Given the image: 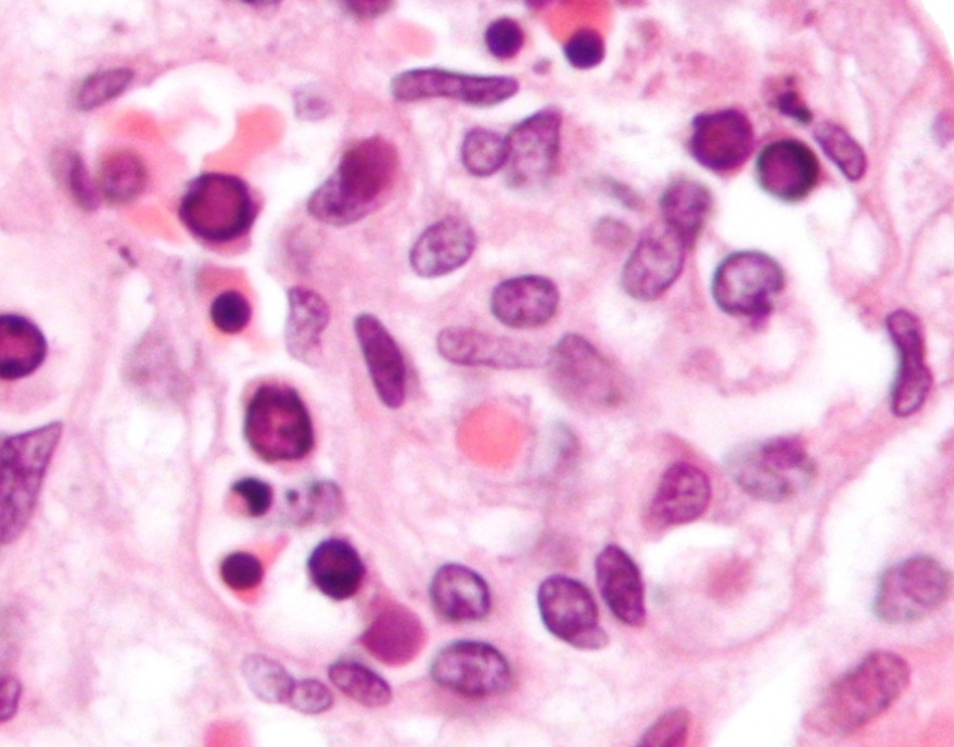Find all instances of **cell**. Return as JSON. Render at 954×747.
<instances>
[{
    "instance_id": "cell-1",
    "label": "cell",
    "mask_w": 954,
    "mask_h": 747,
    "mask_svg": "<svg viewBox=\"0 0 954 747\" xmlns=\"http://www.w3.org/2000/svg\"><path fill=\"white\" fill-rule=\"evenodd\" d=\"M910 680V667L901 656L874 650L828 685L804 723L824 736L849 735L887 711Z\"/></svg>"
},
{
    "instance_id": "cell-2",
    "label": "cell",
    "mask_w": 954,
    "mask_h": 747,
    "mask_svg": "<svg viewBox=\"0 0 954 747\" xmlns=\"http://www.w3.org/2000/svg\"><path fill=\"white\" fill-rule=\"evenodd\" d=\"M398 168L397 150L386 139L374 136L355 141L334 172L311 192L307 211L331 226L357 223L389 199Z\"/></svg>"
},
{
    "instance_id": "cell-3",
    "label": "cell",
    "mask_w": 954,
    "mask_h": 747,
    "mask_svg": "<svg viewBox=\"0 0 954 747\" xmlns=\"http://www.w3.org/2000/svg\"><path fill=\"white\" fill-rule=\"evenodd\" d=\"M724 465L746 494L771 503L796 496L816 476L814 460L801 442L790 436L739 444L726 454Z\"/></svg>"
},
{
    "instance_id": "cell-4",
    "label": "cell",
    "mask_w": 954,
    "mask_h": 747,
    "mask_svg": "<svg viewBox=\"0 0 954 747\" xmlns=\"http://www.w3.org/2000/svg\"><path fill=\"white\" fill-rule=\"evenodd\" d=\"M61 434L62 423L55 421L2 440V544H9L18 537L30 519Z\"/></svg>"
},
{
    "instance_id": "cell-5",
    "label": "cell",
    "mask_w": 954,
    "mask_h": 747,
    "mask_svg": "<svg viewBox=\"0 0 954 747\" xmlns=\"http://www.w3.org/2000/svg\"><path fill=\"white\" fill-rule=\"evenodd\" d=\"M243 434L251 450L264 461H293L314 446L309 412L298 392L285 384L265 383L246 406Z\"/></svg>"
},
{
    "instance_id": "cell-6",
    "label": "cell",
    "mask_w": 954,
    "mask_h": 747,
    "mask_svg": "<svg viewBox=\"0 0 954 747\" xmlns=\"http://www.w3.org/2000/svg\"><path fill=\"white\" fill-rule=\"evenodd\" d=\"M178 213L193 236L220 244L244 236L255 220L257 208L242 179L229 174L205 173L189 183Z\"/></svg>"
},
{
    "instance_id": "cell-7",
    "label": "cell",
    "mask_w": 954,
    "mask_h": 747,
    "mask_svg": "<svg viewBox=\"0 0 954 747\" xmlns=\"http://www.w3.org/2000/svg\"><path fill=\"white\" fill-rule=\"evenodd\" d=\"M549 382L572 408L598 412L622 398V383L611 363L584 337L564 334L547 357Z\"/></svg>"
},
{
    "instance_id": "cell-8",
    "label": "cell",
    "mask_w": 954,
    "mask_h": 747,
    "mask_svg": "<svg viewBox=\"0 0 954 747\" xmlns=\"http://www.w3.org/2000/svg\"><path fill=\"white\" fill-rule=\"evenodd\" d=\"M951 588V574L938 560L926 555L912 556L883 571L872 609L883 623H914L942 606Z\"/></svg>"
},
{
    "instance_id": "cell-9",
    "label": "cell",
    "mask_w": 954,
    "mask_h": 747,
    "mask_svg": "<svg viewBox=\"0 0 954 747\" xmlns=\"http://www.w3.org/2000/svg\"><path fill=\"white\" fill-rule=\"evenodd\" d=\"M785 286L781 266L772 256L753 250L726 256L712 279L717 306L733 316L759 317L767 314Z\"/></svg>"
},
{
    "instance_id": "cell-10",
    "label": "cell",
    "mask_w": 954,
    "mask_h": 747,
    "mask_svg": "<svg viewBox=\"0 0 954 747\" xmlns=\"http://www.w3.org/2000/svg\"><path fill=\"white\" fill-rule=\"evenodd\" d=\"M562 115L554 106L523 118L506 136L507 183L519 192L532 193L554 178L560 157Z\"/></svg>"
},
{
    "instance_id": "cell-11",
    "label": "cell",
    "mask_w": 954,
    "mask_h": 747,
    "mask_svg": "<svg viewBox=\"0 0 954 747\" xmlns=\"http://www.w3.org/2000/svg\"><path fill=\"white\" fill-rule=\"evenodd\" d=\"M537 605L547 630L562 642L584 650L608 644L595 598L582 582L560 574L546 578L537 591Z\"/></svg>"
},
{
    "instance_id": "cell-12",
    "label": "cell",
    "mask_w": 954,
    "mask_h": 747,
    "mask_svg": "<svg viewBox=\"0 0 954 747\" xmlns=\"http://www.w3.org/2000/svg\"><path fill=\"white\" fill-rule=\"evenodd\" d=\"M519 90V83L506 75H472L444 68L423 67L405 71L391 83V92L402 102L447 98L486 107L499 104Z\"/></svg>"
},
{
    "instance_id": "cell-13",
    "label": "cell",
    "mask_w": 954,
    "mask_h": 747,
    "mask_svg": "<svg viewBox=\"0 0 954 747\" xmlns=\"http://www.w3.org/2000/svg\"><path fill=\"white\" fill-rule=\"evenodd\" d=\"M431 674L442 686L470 697L506 692L512 680L510 666L497 648L471 640L443 647L432 660Z\"/></svg>"
},
{
    "instance_id": "cell-14",
    "label": "cell",
    "mask_w": 954,
    "mask_h": 747,
    "mask_svg": "<svg viewBox=\"0 0 954 747\" xmlns=\"http://www.w3.org/2000/svg\"><path fill=\"white\" fill-rule=\"evenodd\" d=\"M686 248L664 224L649 228L624 264L621 280L625 292L639 301L662 295L680 275Z\"/></svg>"
},
{
    "instance_id": "cell-15",
    "label": "cell",
    "mask_w": 954,
    "mask_h": 747,
    "mask_svg": "<svg viewBox=\"0 0 954 747\" xmlns=\"http://www.w3.org/2000/svg\"><path fill=\"white\" fill-rule=\"evenodd\" d=\"M886 324L899 353V367L890 394L891 410L898 417H908L921 407L932 384L925 363L923 327L919 319L906 309L892 312Z\"/></svg>"
},
{
    "instance_id": "cell-16",
    "label": "cell",
    "mask_w": 954,
    "mask_h": 747,
    "mask_svg": "<svg viewBox=\"0 0 954 747\" xmlns=\"http://www.w3.org/2000/svg\"><path fill=\"white\" fill-rule=\"evenodd\" d=\"M754 134L749 118L738 110L724 109L697 115L688 142L691 156L713 172H729L752 152Z\"/></svg>"
},
{
    "instance_id": "cell-17",
    "label": "cell",
    "mask_w": 954,
    "mask_h": 747,
    "mask_svg": "<svg viewBox=\"0 0 954 747\" xmlns=\"http://www.w3.org/2000/svg\"><path fill=\"white\" fill-rule=\"evenodd\" d=\"M756 179L769 195L786 202L807 197L819 178V162L809 145L780 139L765 145L755 163Z\"/></svg>"
},
{
    "instance_id": "cell-18",
    "label": "cell",
    "mask_w": 954,
    "mask_h": 747,
    "mask_svg": "<svg viewBox=\"0 0 954 747\" xmlns=\"http://www.w3.org/2000/svg\"><path fill=\"white\" fill-rule=\"evenodd\" d=\"M353 329L380 401L392 409L400 407L406 396V365L396 341L370 313L358 314Z\"/></svg>"
},
{
    "instance_id": "cell-19",
    "label": "cell",
    "mask_w": 954,
    "mask_h": 747,
    "mask_svg": "<svg viewBox=\"0 0 954 747\" xmlns=\"http://www.w3.org/2000/svg\"><path fill=\"white\" fill-rule=\"evenodd\" d=\"M436 349L443 358L461 366L517 369L534 363L529 345L470 327L442 329L436 337Z\"/></svg>"
},
{
    "instance_id": "cell-20",
    "label": "cell",
    "mask_w": 954,
    "mask_h": 747,
    "mask_svg": "<svg viewBox=\"0 0 954 747\" xmlns=\"http://www.w3.org/2000/svg\"><path fill=\"white\" fill-rule=\"evenodd\" d=\"M559 304L552 280L539 275H522L500 281L492 291L489 306L494 317L514 329L535 328L548 322Z\"/></svg>"
},
{
    "instance_id": "cell-21",
    "label": "cell",
    "mask_w": 954,
    "mask_h": 747,
    "mask_svg": "<svg viewBox=\"0 0 954 747\" xmlns=\"http://www.w3.org/2000/svg\"><path fill=\"white\" fill-rule=\"evenodd\" d=\"M475 233L463 219L448 216L430 225L415 241L409 264L423 278L445 276L463 266L474 252Z\"/></svg>"
},
{
    "instance_id": "cell-22",
    "label": "cell",
    "mask_w": 954,
    "mask_h": 747,
    "mask_svg": "<svg viewBox=\"0 0 954 747\" xmlns=\"http://www.w3.org/2000/svg\"><path fill=\"white\" fill-rule=\"evenodd\" d=\"M710 498L711 485L705 473L689 463L677 461L663 473L649 515L663 528L689 523L705 511Z\"/></svg>"
},
{
    "instance_id": "cell-23",
    "label": "cell",
    "mask_w": 954,
    "mask_h": 747,
    "mask_svg": "<svg viewBox=\"0 0 954 747\" xmlns=\"http://www.w3.org/2000/svg\"><path fill=\"white\" fill-rule=\"evenodd\" d=\"M595 574L598 588L611 612L624 624L644 625V585L632 557L620 546L607 545L595 559Z\"/></svg>"
},
{
    "instance_id": "cell-24",
    "label": "cell",
    "mask_w": 954,
    "mask_h": 747,
    "mask_svg": "<svg viewBox=\"0 0 954 747\" xmlns=\"http://www.w3.org/2000/svg\"><path fill=\"white\" fill-rule=\"evenodd\" d=\"M430 597L436 612L456 623L480 621L491 608V594L485 580L460 564H445L435 571L430 584Z\"/></svg>"
},
{
    "instance_id": "cell-25",
    "label": "cell",
    "mask_w": 954,
    "mask_h": 747,
    "mask_svg": "<svg viewBox=\"0 0 954 747\" xmlns=\"http://www.w3.org/2000/svg\"><path fill=\"white\" fill-rule=\"evenodd\" d=\"M425 636L423 624L412 611L392 605L372 620L361 635V643L379 661L403 666L421 651Z\"/></svg>"
},
{
    "instance_id": "cell-26",
    "label": "cell",
    "mask_w": 954,
    "mask_h": 747,
    "mask_svg": "<svg viewBox=\"0 0 954 747\" xmlns=\"http://www.w3.org/2000/svg\"><path fill=\"white\" fill-rule=\"evenodd\" d=\"M284 344L288 353L307 366L318 364L321 338L330 320L327 302L316 291L304 287L288 290Z\"/></svg>"
},
{
    "instance_id": "cell-27",
    "label": "cell",
    "mask_w": 954,
    "mask_h": 747,
    "mask_svg": "<svg viewBox=\"0 0 954 747\" xmlns=\"http://www.w3.org/2000/svg\"><path fill=\"white\" fill-rule=\"evenodd\" d=\"M307 570L314 585L334 600L352 597L365 575V565L357 550L336 537L315 546L307 559Z\"/></svg>"
},
{
    "instance_id": "cell-28",
    "label": "cell",
    "mask_w": 954,
    "mask_h": 747,
    "mask_svg": "<svg viewBox=\"0 0 954 747\" xmlns=\"http://www.w3.org/2000/svg\"><path fill=\"white\" fill-rule=\"evenodd\" d=\"M48 351L41 330L17 314L0 317V377L16 380L29 376L43 363Z\"/></svg>"
},
{
    "instance_id": "cell-29",
    "label": "cell",
    "mask_w": 954,
    "mask_h": 747,
    "mask_svg": "<svg viewBox=\"0 0 954 747\" xmlns=\"http://www.w3.org/2000/svg\"><path fill=\"white\" fill-rule=\"evenodd\" d=\"M659 207L663 224L691 248L709 218L712 195L701 182L678 179L664 189Z\"/></svg>"
},
{
    "instance_id": "cell-30",
    "label": "cell",
    "mask_w": 954,
    "mask_h": 747,
    "mask_svg": "<svg viewBox=\"0 0 954 747\" xmlns=\"http://www.w3.org/2000/svg\"><path fill=\"white\" fill-rule=\"evenodd\" d=\"M332 684L362 706L377 708L392 699L389 683L377 672L354 660H339L329 667Z\"/></svg>"
},
{
    "instance_id": "cell-31",
    "label": "cell",
    "mask_w": 954,
    "mask_h": 747,
    "mask_svg": "<svg viewBox=\"0 0 954 747\" xmlns=\"http://www.w3.org/2000/svg\"><path fill=\"white\" fill-rule=\"evenodd\" d=\"M145 182V167L132 152H114L100 164L99 189L110 201L125 203L136 199L144 189Z\"/></svg>"
},
{
    "instance_id": "cell-32",
    "label": "cell",
    "mask_w": 954,
    "mask_h": 747,
    "mask_svg": "<svg viewBox=\"0 0 954 747\" xmlns=\"http://www.w3.org/2000/svg\"><path fill=\"white\" fill-rule=\"evenodd\" d=\"M506 137L493 130L475 127L463 137L460 157L463 167L473 176L487 177L507 162Z\"/></svg>"
},
{
    "instance_id": "cell-33",
    "label": "cell",
    "mask_w": 954,
    "mask_h": 747,
    "mask_svg": "<svg viewBox=\"0 0 954 747\" xmlns=\"http://www.w3.org/2000/svg\"><path fill=\"white\" fill-rule=\"evenodd\" d=\"M241 671L257 698L268 704L288 702L295 681L278 661L263 655H249L242 661Z\"/></svg>"
},
{
    "instance_id": "cell-34",
    "label": "cell",
    "mask_w": 954,
    "mask_h": 747,
    "mask_svg": "<svg viewBox=\"0 0 954 747\" xmlns=\"http://www.w3.org/2000/svg\"><path fill=\"white\" fill-rule=\"evenodd\" d=\"M814 137L823 152L849 180L856 181L864 176L866 155L842 127L824 122L815 128Z\"/></svg>"
},
{
    "instance_id": "cell-35",
    "label": "cell",
    "mask_w": 954,
    "mask_h": 747,
    "mask_svg": "<svg viewBox=\"0 0 954 747\" xmlns=\"http://www.w3.org/2000/svg\"><path fill=\"white\" fill-rule=\"evenodd\" d=\"M128 68H109L86 77L75 94L80 110H91L120 94L132 80Z\"/></svg>"
},
{
    "instance_id": "cell-36",
    "label": "cell",
    "mask_w": 954,
    "mask_h": 747,
    "mask_svg": "<svg viewBox=\"0 0 954 747\" xmlns=\"http://www.w3.org/2000/svg\"><path fill=\"white\" fill-rule=\"evenodd\" d=\"M691 723L690 712L684 707H675L661 714L640 737L641 746L679 747L684 746Z\"/></svg>"
},
{
    "instance_id": "cell-37",
    "label": "cell",
    "mask_w": 954,
    "mask_h": 747,
    "mask_svg": "<svg viewBox=\"0 0 954 747\" xmlns=\"http://www.w3.org/2000/svg\"><path fill=\"white\" fill-rule=\"evenodd\" d=\"M252 316L249 300L239 291L226 290L214 297L209 317L220 332L236 334L245 329Z\"/></svg>"
},
{
    "instance_id": "cell-38",
    "label": "cell",
    "mask_w": 954,
    "mask_h": 747,
    "mask_svg": "<svg viewBox=\"0 0 954 747\" xmlns=\"http://www.w3.org/2000/svg\"><path fill=\"white\" fill-rule=\"evenodd\" d=\"M484 42L494 58L509 60L522 49L524 33L517 21L504 16L488 24L484 33Z\"/></svg>"
},
{
    "instance_id": "cell-39",
    "label": "cell",
    "mask_w": 954,
    "mask_h": 747,
    "mask_svg": "<svg viewBox=\"0 0 954 747\" xmlns=\"http://www.w3.org/2000/svg\"><path fill=\"white\" fill-rule=\"evenodd\" d=\"M220 577L232 590L244 591L258 585L264 570L259 559L245 552L227 555L220 564Z\"/></svg>"
},
{
    "instance_id": "cell-40",
    "label": "cell",
    "mask_w": 954,
    "mask_h": 747,
    "mask_svg": "<svg viewBox=\"0 0 954 747\" xmlns=\"http://www.w3.org/2000/svg\"><path fill=\"white\" fill-rule=\"evenodd\" d=\"M305 519L316 522H331L343 509V495L332 481L314 482L307 491Z\"/></svg>"
},
{
    "instance_id": "cell-41",
    "label": "cell",
    "mask_w": 954,
    "mask_h": 747,
    "mask_svg": "<svg viewBox=\"0 0 954 747\" xmlns=\"http://www.w3.org/2000/svg\"><path fill=\"white\" fill-rule=\"evenodd\" d=\"M602 37L592 28H582L570 37L563 48L569 64L577 69H589L605 58Z\"/></svg>"
},
{
    "instance_id": "cell-42",
    "label": "cell",
    "mask_w": 954,
    "mask_h": 747,
    "mask_svg": "<svg viewBox=\"0 0 954 747\" xmlns=\"http://www.w3.org/2000/svg\"><path fill=\"white\" fill-rule=\"evenodd\" d=\"M293 709L306 714L321 713L333 704L330 689L314 679L295 681L288 702Z\"/></svg>"
},
{
    "instance_id": "cell-43",
    "label": "cell",
    "mask_w": 954,
    "mask_h": 747,
    "mask_svg": "<svg viewBox=\"0 0 954 747\" xmlns=\"http://www.w3.org/2000/svg\"><path fill=\"white\" fill-rule=\"evenodd\" d=\"M231 490L244 501L247 512L252 517L265 515L271 506L272 489L264 480L253 477L242 478L232 484Z\"/></svg>"
},
{
    "instance_id": "cell-44",
    "label": "cell",
    "mask_w": 954,
    "mask_h": 747,
    "mask_svg": "<svg viewBox=\"0 0 954 747\" xmlns=\"http://www.w3.org/2000/svg\"><path fill=\"white\" fill-rule=\"evenodd\" d=\"M773 105L779 113L800 124H810L813 115L792 80L787 78L773 96Z\"/></svg>"
},
{
    "instance_id": "cell-45",
    "label": "cell",
    "mask_w": 954,
    "mask_h": 747,
    "mask_svg": "<svg viewBox=\"0 0 954 747\" xmlns=\"http://www.w3.org/2000/svg\"><path fill=\"white\" fill-rule=\"evenodd\" d=\"M66 180L74 198L86 207L97 205V193L88 179L82 161L77 154H71L67 159Z\"/></svg>"
},
{
    "instance_id": "cell-46",
    "label": "cell",
    "mask_w": 954,
    "mask_h": 747,
    "mask_svg": "<svg viewBox=\"0 0 954 747\" xmlns=\"http://www.w3.org/2000/svg\"><path fill=\"white\" fill-rule=\"evenodd\" d=\"M594 237L598 243L605 246L619 248L626 244L629 240L631 230L622 221L611 217H605L596 224L594 228Z\"/></svg>"
},
{
    "instance_id": "cell-47",
    "label": "cell",
    "mask_w": 954,
    "mask_h": 747,
    "mask_svg": "<svg viewBox=\"0 0 954 747\" xmlns=\"http://www.w3.org/2000/svg\"><path fill=\"white\" fill-rule=\"evenodd\" d=\"M21 696V684L18 680L11 675H3L1 678V691H0V720L1 722H5L7 720L12 719L17 709L18 699Z\"/></svg>"
},
{
    "instance_id": "cell-48",
    "label": "cell",
    "mask_w": 954,
    "mask_h": 747,
    "mask_svg": "<svg viewBox=\"0 0 954 747\" xmlns=\"http://www.w3.org/2000/svg\"><path fill=\"white\" fill-rule=\"evenodd\" d=\"M348 7L354 15L365 18L383 14L389 9L390 3L383 1H362L348 3Z\"/></svg>"
},
{
    "instance_id": "cell-49",
    "label": "cell",
    "mask_w": 954,
    "mask_h": 747,
    "mask_svg": "<svg viewBox=\"0 0 954 747\" xmlns=\"http://www.w3.org/2000/svg\"><path fill=\"white\" fill-rule=\"evenodd\" d=\"M607 186L611 194L622 201L626 206L632 208L639 206L638 198L623 185L616 183L615 181H609Z\"/></svg>"
}]
</instances>
